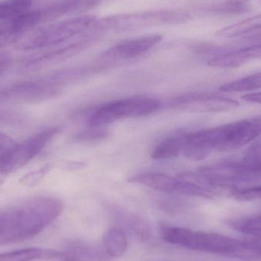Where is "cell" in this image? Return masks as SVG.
Masks as SVG:
<instances>
[{"label":"cell","instance_id":"cell-1","mask_svg":"<svg viewBox=\"0 0 261 261\" xmlns=\"http://www.w3.org/2000/svg\"><path fill=\"white\" fill-rule=\"evenodd\" d=\"M64 210L57 198L36 196L0 210V245L35 237L56 220Z\"/></svg>","mask_w":261,"mask_h":261},{"label":"cell","instance_id":"cell-2","mask_svg":"<svg viewBox=\"0 0 261 261\" xmlns=\"http://www.w3.org/2000/svg\"><path fill=\"white\" fill-rule=\"evenodd\" d=\"M261 135V116L187 134V146L205 158L213 151L241 148Z\"/></svg>","mask_w":261,"mask_h":261},{"label":"cell","instance_id":"cell-3","mask_svg":"<svg viewBox=\"0 0 261 261\" xmlns=\"http://www.w3.org/2000/svg\"><path fill=\"white\" fill-rule=\"evenodd\" d=\"M163 240L171 245H178L191 251L226 257H237L241 240L214 232L193 231L173 225L161 227Z\"/></svg>","mask_w":261,"mask_h":261},{"label":"cell","instance_id":"cell-4","mask_svg":"<svg viewBox=\"0 0 261 261\" xmlns=\"http://www.w3.org/2000/svg\"><path fill=\"white\" fill-rule=\"evenodd\" d=\"M97 21L93 15H83L67 18L45 27L28 32L19 40L18 48H42L65 42L81 32L93 27Z\"/></svg>","mask_w":261,"mask_h":261},{"label":"cell","instance_id":"cell-5","mask_svg":"<svg viewBox=\"0 0 261 261\" xmlns=\"http://www.w3.org/2000/svg\"><path fill=\"white\" fill-rule=\"evenodd\" d=\"M190 16L175 10H156L119 14L97 20L93 27L99 30L127 32L151 26L186 22Z\"/></svg>","mask_w":261,"mask_h":261},{"label":"cell","instance_id":"cell-6","mask_svg":"<svg viewBox=\"0 0 261 261\" xmlns=\"http://www.w3.org/2000/svg\"><path fill=\"white\" fill-rule=\"evenodd\" d=\"M158 99L136 96L104 104L95 110L89 119L91 127H99L120 119L139 118L155 113L160 108Z\"/></svg>","mask_w":261,"mask_h":261},{"label":"cell","instance_id":"cell-7","mask_svg":"<svg viewBox=\"0 0 261 261\" xmlns=\"http://www.w3.org/2000/svg\"><path fill=\"white\" fill-rule=\"evenodd\" d=\"M58 127L47 128L29 137L0 154V176L15 173L34 159L59 132Z\"/></svg>","mask_w":261,"mask_h":261},{"label":"cell","instance_id":"cell-8","mask_svg":"<svg viewBox=\"0 0 261 261\" xmlns=\"http://www.w3.org/2000/svg\"><path fill=\"white\" fill-rule=\"evenodd\" d=\"M132 184H141L153 190L169 193L187 195L196 197L212 199L216 196L211 190L187 180L161 173H144L134 175L128 179Z\"/></svg>","mask_w":261,"mask_h":261},{"label":"cell","instance_id":"cell-9","mask_svg":"<svg viewBox=\"0 0 261 261\" xmlns=\"http://www.w3.org/2000/svg\"><path fill=\"white\" fill-rule=\"evenodd\" d=\"M64 83L58 77V75H53L36 80V81H24L12 86L3 93L6 99L15 102H32L47 100L55 97L61 91V87Z\"/></svg>","mask_w":261,"mask_h":261},{"label":"cell","instance_id":"cell-10","mask_svg":"<svg viewBox=\"0 0 261 261\" xmlns=\"http://www.w3.org/2000/svg\"><path fill=\"white\" fill-rule=\"evenodd\" d=\"M171 106L198 113H223L238 108L239 102L218 93H193L178 96Z\"/></svg>","mask_w":261,"mask_h":261},{"label":"cell","instance_id":"cell-11","mask_svg":"<svg viewBox=\"0 0 261 261\" xmlns=\"http://www.w3.org/2000/svg\"><path fill=\"white\" fill-rule=\"evenodd\" d=\"M162 39L161 35H150L122 41L106 50L102 56L120 60L138 58L159 44Z\"/></svg>","mask_w":261,"mask_h":261},{"label":"cell","instance_id":"cell-12","mask_svg":"<svg viewBox=\"0 0 261 261\" xmlns=\"http://www.w3.org/2000/svg\"><path fill=\"white\" fill-rule=\"evenodd\" d=\"M261 58V43L219 52L208 61V65L220 69L236 68L251 60Z\"/></svg>","mask_w":261,"mask_h":261},{"label":"cell","instance_id":"cell-13","mask_svg":"<svg viewBox=\"0 0 261 261\" xmlns=\"http://www.w3.org/2000/svg\"><path fill=\"white\" fill-rule=\"evenodd\" d=\"M43 21L42 11H27L0 22V45L14 37L30 32Z\"/></svg>","mask_w":261,"mask_h":261},{"label":"cell","instance_id":"cell-14","mask_svg":"<svg viewBox=\"0 0 261 261\" xmlns=\"http://www.w3.org/2000/svg\"><path fill=\"white\" fill-rule=\"evenodd\" d=\"M86 42L87 41H80V42L76 43V44H72L70 45L67 46V47L52 50V51L44 54L41 56L32 58V59L29 60L25 63L24 68H39V67H42L44 66L64 61L67 58L74 56L76 54L80 53L84 49H85V47H87V43Z\"/></svg>","mask_w":261,"mask_h":261},{"label":"cell","instance_id":"cell-15","mask_svg":"<svg viewBox=\"0 0 261 261\" xmlns=\"http://www.w3.org/2000/svg\"><path fill=\"white\" fill-rule=\"evenodd\" d=\"M64 252L54 249L28 248L0 253V261H34L62 259Z\"/></svg>","mask_w":261,"mask_h":261},{"label":"cell","instance_id":"cell-16","mask_svg":"<svg viewBox=\"0 0 261 261\" xmlns=\"http://www.w3.org/2000/svg\"><path fill=\"white\" fill-rule=\"evenodd\" d=\"M238 161L250 182L261 179V138Z\"/></svg>","mask_w":261,"mask_h":261},{"label":"cell","instance_id":"cell-17","mask_svg":"<svg viewBox=\"0 0 261 261\" xmlns=\"http://www.w3.org/2000/svg\"><path fill=\"white\" fill-rule=\"evenodd\" d=\"M102 242L107 254L115 258L122 257L128 250V237L126 233L120 228H112L107 230Z\"/></svg>","mask_w":261,"mask_h":261},{"label":"cell","instance_id":"cell-18","mask_svg":"<svg viewBox=\"0 0 261 261\" xmlns=\"http://www.w3.org/2000/svg\"><path fill=\"white\" fill-rule=\"evenodd\" d=\"M259 31H261V14L219 29L216 35L220 38H236L245 37Z\"/></svg>","mask_w":261,"mask_h":261},{"label":"cell","instance_id":"cell-19","mask_svg":"<svg viewBox=\"0 0 261 261\" xmlns=\"http://www.w3.org/2000/svg\"><path fill=\"white\" fill-rule=\"evenodd\" d=\"M185 144V135L169 137L156 144L153 149L151 158L154 160H166L177 156L182 153Z\"/></svg>","mask_w":261,"mask_h":261},{"label":"cell","instance_id":"cell-20","mask_svg":"<svg viewBox=\"0 0 261 261\" xmlns=\"http://www.w3.org/2000/svg\"><path fill=\"white\" fill-rule=\"evenodd\" d=\"M261 88V72L224 84L219 88L223 93H243Z\"/></svg>","mask_w":261,"mask_h":261},{"label":"cell","instance_id":"cell-21","mask_svg":"<svg viewBox=\"0 0 261 261\" xmlns=\"http://www.w3.org/2000/svg\"><path fill=\"white\" fill-rule=\"evenodd\" d=\"M32 0H4L0 2V21L29 10Z\"/></svg>","mask_w":261,"mask_h":261},{"label":"cell","instance_id":"cell-22","mask_svg":"<svg viewBox=\"0 0 261 261\" xmlns=\"http://www.w3.org/2000/svg\"><path fill=\"white\" fill-rule=\"evenodd\" d=\"M230 225L234 229L247 236L261 237V215L238 219L233 221Z\"/></svg>","mask_w":261,"mask_h":261},{"label":"cell","instance_id":"cell-23","mask_svg":"<svg viewBox=\"0 0 261 261\" xmlns=\"http://www.w3.org/2000/svg\"><path fill=\"white\" fill-rule=\"evenodd\" d=\"M230 193L231 196L241 201L261 200V185L245 188L234 187Z\"/></svg>","mask_w":261,"mask_h":261},{"label":"cell","instance_id":"cell-24","mask_svg":"<svg viewBox=\"0 0 261 261\" xmlns=\"http://www.w3.org/2000/svg\"><path fill=\"white\" fill-rule=\"evenodd\" d=\"M50 168H51L50 164H46V165L40 167L38 170L29 172L20 179V184L21 185L25 186V187L36 186L48 173Z\"/></svg>","mask_w":261,"mask_h":261},{"label":"cell","instance_id":"cell-25","mask_svg":"<svg viewBox=\"0 0 261 261\" xmlns=\"http://www.w3.org/2000/svg\"><path fill=\"white\" fill-rule=\"evenodd\" d=\"M91 129L85 130L78 134L76 136V139L84 142H93V141H101L107 138L109 132L99 127H92Z\"/></svg>","mask_w":261,"mask_h":261},{"label":"cell","instance_id":"cell-26","mask_svg":"<svg viewBox=\"0 0 261 261\" xmlns=\"http://www.w3.org/2000/svg\"><path fill=\"white\" fill-rule=\"evenodd\" d=\"M15 144L10 136L0 130V154L10 148Z\"/></svg>","mask_w":261,"mask_h":261},{"label":"cell","instance_id":"cell-27","mask_svg":"<svg viewBox=\"0 0 261 261\" xmlns=\"http://www.w3.org/2000/svg\"><path fill=\"white\" fill-rule=\"evenodd\" d=\"M242 99H245L247 102H251V103L261 105V92L248 93V94L242 96Z\"/></svg>","mask_w":261,"mask_h":261},{"label":"cell","instance_id":"cell-28","mask_svg":"<svg viewBox=\"0 0 261 261\" xmlns=\"http://www.w3.org/2000/svg\"><path fill=\"white\" fill-rule=\"evenodd\" d=\"M8 64H9V62L6 60L0 61V75L3 73V72L6 71L8 67Z\"/></svg>","mask_w":261,"mask_h":261},{"label":"cell","instance_id":"cell-29","mask_svg":"<svg viewBox=\"0 0 261 261\" xmlns=\"http://www.w3.org/2000/svg\"><path fill=\"white\" fill-rule=\"evenodd\" d=\"M250 0H227L226 3L231 5H245Z\"/></svg>","mask_w":261,"mask_h":261},{"label":"cell","instance_id":"cell-30","mask_svg":"<svg viewBox=\"0 0 261 261\" xmlns=\"http://www.w3.org/2000/svg\"><path fill=\"white\" fill-rule=\"evenodd\" d=\"M1 176H0V180H1ZM0 184H1V182H0Z\"/></svg>","mask_w":261,"mask_h":261}]
</instances>
